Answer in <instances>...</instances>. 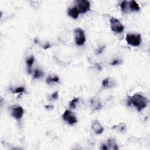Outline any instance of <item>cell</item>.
<instances>
[{"label":"cell","mask_w":150,"mask_h":150,"mask_svg":"<svg viewBox=\"0 0 150 150\" xmlns=\"http://www.w3.org/2000/svg\"><path fill=\"white\" fill-rule=\"evenodd\" d=\"M34 60H35V58H34V56L32 55L29 58L26 59V63L27 66L28 67V73L29 74L32 73L30 69H31V67L34 62Z\"/></svg>","instance_id":"cell-14"},{"label":"cell","mask_w":150,"mask_h":150,"mask_svg":"<svg viewBox=\"0 0 150 150\" xmlns=\"http://www.w3.org/2000/svg\"><path fill=\"white\" fill-rule=\"evenodd\" d=\"M59 81V78L57 76H53V77H51L49 76L46 79V83L47 84H50L53 82L54 83H57Z\"/></svg>","instance_id":"cell-18"},{"label":"cell","mask_w":150,"mask_h":150,"mask_svg":"<svg viewBox=\"0 0 150 150\" xmlns=\"http://www.w3.org/2000/svg\"><path fill=\"white\" fill-rule=\"evenodd\" d=\"M67 14L71 18L76 19L79 17L80 12L77 9V8L76 6H74V7L68 8Z\"/></svg>","instance_id":"cell-12"},{"label":"cell","mask_w":150,"mask_h":150,"mask_svg":"<svg viewBox=\"0 0 150 150\" xmlns=\"http://www.w3.org/2000/svg\"><path fill=\"white\" fill-rule=\"evenodd\" d=\"M104 46H102V47H98V50H97V54H101L103 52V49H104Z\"/></svg>","instance_id":"cell-22"},{"label":"cell","mask_w":150,"mask_h":150,"mask_svg":"<svg viewBox=\"0 0 150 150\" xmlns=\"http://www.w3.org/2000/svg\"><path fill=\"white\" fill-rule=\"evenodd\" d=\"M23 110L21 106H16L12 108V115L16 120H20L23 115Z\"/></svg>","instance_id":"cell-7"},{"label":"cell","mask_w":150,"mask_h":150,"mask_svg":"<svg viewBox=\"0 0 150 150\" xmlns=\"http://www.w3.org/2000/svg\"><path fill=\"white\" fill-rule=\"evenodd\" d=\"M110 23L112 31L117 33H120L124 31V26L118 19L111 17L110 19Z\"/></svg>","instance_id":"cell-3"},{"label":"cell","mask_w":150,"mask_h":150,"mask_svg":"<svg viewBox=\"0 0 150 150\" xmlns=\"http://www.w3.org/2000/svg\"><path fill=\"white\" fill-rule=\"evenodd\" d=\"M50 47V44L49 43H46V44H45L44 46H43V47H44V49H47V48H49Z\"/></svg>","instance_id":"cell-24"},{"label":"cell","mask_w":150,"mask_h":150,"mask_svg":"<svg viewBox=\"0 0 150 150\" xmlns=\"http://www.w3.org/2000/svg\"><path fill=\"white\" fill-rule=\"evenodd\" d=\"M128 8L129 12H138L140 7L135 1H130L128 2Z\"/></svg>","instance_id":"cell-11"},{"label":"cell","mask_w":150,"mask_h":150,"mask_svg":"<svg viewBox=\"0 0 150 150\" xmlns=\"http://www.w3.org/2000/svg\"><path fill=\"white\" fill-rule=\"evenodd\" d=\"M120 64V61L118 59H115L112 61V63H111V65L114 66V65H118Z\"/></svg>","instance_id":"cell-21"},{"label":"cell","mask_w":150,"mask_h":150,"mask_svg":"<svg viewBox=\"0 0 150 150\" xmlns=\"http://www.w3.org/2000/svg\"><path fill=\"white\" fill-rule=\"evenodd\" d=\"M125 40L128 45L135 47L138 46L142 42L141 35L139 33H128L125 36Z\"/></svg>","instance_id":"cell-2"},{"label":"cell","mask_w":150,"mask_h":150,"mask_svg":"<svg viewBox=\"0 0 150 150\" xmlns=\"http://www.w3.org/2000/svg\"><path fill=\"white\" fill-rule=\"evenodd\" d=\"M121 10L124 13H128V2L126 1H123L120 4Z\"/></svg>","instance_id":"cell-15"},{"label":"cell","mask_w":150,"mask_h":150,"mask_svg":"<svg viewBox=\"0 0 150 150\" xmlns=\"http://www.w3.org/2000/svg\"><path fill=\"white\" fill-rule=\"evenodd\" d=\"M79 101V98L76 97L74 98L70 103H69V107L71 109H75L76 108L77 104H78V102Z\"/></svg>","instance_id":"cell-17"},{"label":"cell","mask_w":150,"mask_h":150,"mask_svg":"<svg viewBox=\"0 0 150 150\" xmlns=\"http://www.w3.org/2000/svg\"><path fill=\"white\" fill-rule=\"evenodd\" d=\"M101 84L105 88H112L115 85V81L111 77H107L103 80Z\"/></svg>","instance_id":"cell-10"},{"label":"cell","mask_w":150,"mask_h":150,"mask_svg":"<svg viewBox=\"0 0 150 150\" xmlns=\"http://www.w3.org/2000/svg\"><path fill=\"white\" fill-rule=\"evenodd\" d=\"M43 76V71L39 69H36L34 70V73H33V78L34 79H40Z\"/></svg>","instance_id":"cell-16"},{"label":"cell","mask_w":150,"mask_h":150,"mask_svg":"<svg viewBox=\"0 0 150 150\" xmlns=\"http://www.w3.org/2000/svg\"><path fill=\"white\" fill-rule=\"evenodd\" d=\"M63 120L70 125H73L77 122L76 115L70 110H66L62 115Z\"/></svg>","instance_id":"cell-5"},{"label":"cell","mask_w":150,"mask_h":150,"mask_svg":"<svg viewBox=\"0 0 150 150\" xmlns=\"http://www.w3.org/2000/svg\"><path fill=\"white\" fill-rule=\"evenodd\" d=\"M90 104H91V107L93 110L96 111L100 110L102 107V104L101 103L98 98H92L90 100Z\"/></svg>","instance_id":"cell-9"},{"label":"cell","mask_w":150,"mask_h":150,"mask_svg":"<svg viewBox=\"0 0 150 150\" xmlns=\"http://www.w3.org/2000/svg\"><path fill=\"white\" fill-rule=\"evenodd\" d=\"M105 145L108 149H118V145L113 138L108 139Z\"/></svg>","instance_id":"cell-13"},{"label":"cell","mask_w":150,"mask_h":150,"mask_svg":"<svg viewBox=\"0 0 150 150\" xmlns=\"http://www.w3.org/2000/svg\"><path fill=\"white\" fill-rule=\"evenodd\" d=\"M49 98H50V100H57V99L59 98V94H58V92H57V91H55V92L53 93L50 95V96Z\"/></svg>","instance_id":"cell-19"},{"label":"cell","mask_w":150,"mask_h":150,"mask_svg":"<svg viewBox=\"0 0 150 150\" xmlns=\"http://www.w3.org/2000/svg\"><path fill=\"white\" fill-rule=\"evenodd\" d=\"M100 149H108L105 144H102L101 145V147L100 148Z\"/></svg>","instance_id":"cell-23"},{"label":"cell","mask_w":150,"mask_h":150,"mask_svg":"<svg viewBox=\"0 0 150 150\" xmlns=\"http://www.w3.org/2000/svg\"><path fill=\"white\" fill-rule=\"evenodd\" d=\"M91 129L96 134H101L104 131V127L97 120L93 121L92 123Z\"/></svg>","instance_id":"cell-8"},{"label":"cell","mask_w":150,"mask_h":150,"mask_svg":"<svg viewBox=\"0 0 150 150\" xmlns=\"http://www.w3.org/2000/svg\"><path fill=\"white\" fill-rule=\"evenodd\" d=\"M77 6L80 13H85L90 9V2L87 0H79L76 1Z\"/></svg>","instance_id":"cell-6"},{"label":"cell","mask_w":150,"mask_h":150,"mask_svg":"<svg viewBox=\"0 0 150 150\" xmlns=\"http://www.w3.org/2000/svg\"><path fill=\"white\" fill-rule=\"evenodd\" d=\"M75 42L78 46H82L86 42V35L84 32L81 28H77L74 30Z\"/></svg>","instance_id":"cell-4"},{"label":"cell","mask_w":150,"mask_h":150,"mask_svg":"<svg viewBox=\"0 0 150 150\" xmlns=\"http://www.w3.org/2000/svg\"><path fill=\"white\" fill-rule=\"evenodd\" d=\"M148 99L140 94H134L131 97H128V105H133L138 111L145 108L148 105Z\"/></svg>","instance_id":"cell-1"},{"label":"cell","mask_w":150,"mask_h":150,"mask_svg":"<svg viewBox=\"0 0 150 150\" xmlns=\"http://www.w3.org/2000/svg\"><path fill=\"white\" fill-rule=\"evenodd\" d=\"M25 91V88L22 87H17L15 88V91H13L14 93H21Z\"/></svg>","instance_id":"cell-20"}]
</instances>
